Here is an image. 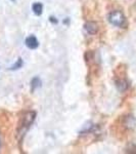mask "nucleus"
I'll use <instances>...</instances> for the list:
<instances>
[{
    "label": "nucleus",
    "mask_w": 136,
    "mask_h": 154,
    "mask_svg": "<svg viewBox=\"0 0 136 154\" xmlns=\"http://www.w3.org/2000/svg\"><path fill=\"white\" fill-rule=\"evenodd\" d=\"M40 85H41V81L38 77H35V78L32 79V81H31V89L32 91H35V89L37 88H39Z\"/></svg>",
    "instance_id": "6"
},
{
    "label": "nucleus",
    "mask_w": 136,
    "mask_h": 154,
    "mask_svg": "<svg viewBox=\"0 0 136 154\" xmlns=\"http://www.w3.org/2000/svg\"><path fill=\"white\" fill-rule=\"evenodd\" d=\"M116 85H117V88H118L119 91H125V89L128 88V84L124 80V79H121V80H117V81H116Z\"/></svg>",
    "instance_id": "5"
},
{
    "label": "nucleus",
    "mask_w": 136,
    "mask_h": 154,
    "mask_svg": "<svg viewBox=\"0 0 136 154\" xmlns=\"http://www.w3.org/2000/svg\"><path fill=\"white\" fill-rule=\"evenodd\" d=\"M32 8H33V11L35 12L37 16H39V14H42V9H43V6H42L41 3H34L33 6H32Z\"/></svg>",
    "instance_id": "7"
},
{
    "label": "nucleus",
    "mask_w": 136,
    "mask_h": 154,
    "mask_svg": "<svg viewBox=\"0 0 136 154\" xmlns=\"http://www.w3.org/2000/svg\"><path fill=\"white\" fill-rule=\"evenodd\" d=\"M85 30L87 31L88 34L93 35V34H95L96 32H97L98 27H97V25L94 23V22H88V23L85 24Z\"/></svg>",
    "instance_id": "4"
},
{
    "label": "nucleus",
    "mask_w": 136,
    "mask_h": 154,
    "mask_svg": "<svg viewBox=\"0 0 136 154\" xmlns=\"http://www.w3.org/2000/svg\"><path fill=\"white\" fill-rule=\"evenodd\" d=\"M22 65H23V61H22V59H19L18 60V63L16 64H14L13 66L11 67V70H14V69H19V68H21Z\"/></svg>",
    "instance_id": "8"
},
{
    "label": "nucleus",
    "mask_w": 136,
    "mask_h": 154,
    "mask_svg": "<svg viewBox=\"0 0 136 154\" xmlns=\"http://www.w3.org/2000/svg\"><path fill=\"white\" fill-rule=\"evenodd\" d=\"M35 112H27L23 116L21 123H19V130H22V133H25L30 128V125L33 123L34 119H35Z\"/></svg>",
    "instance_id": "2"
},
{
    "label": "nucleus",
    "mask_w": 136,
    "mask_h": 154,
    "mask_svg": "<svg viewBox=\"0 0 136 154\" xmlns=\"http://www.w3.org/2000/svg\"><path fill=\"white\" fill-rule=\"evenodd\" d=\"M108 21L110 23L117 27H122L125 24V17L124 14L119 11H112L108 16Z\"/></svg>",
    "instance_id": "1"
},
{
    "label": "nucleus",
    "mask_w": 136,
    "mask_h": 154,
    "mask_svg": "<svg viewBox=\"0 0 136 154\" xmlns=\"http://www.w3.org/2000/svg\"><path fill=\"white\" fill-rule=\"evenodd\" d=\"M26 45L28 46L29 48L34 49V48H38L39 43H38V40H37L36 37L32 35V36L27 37V39H26Z\"/></svg>",
    "instance_id": "3"
}]
</instances>
